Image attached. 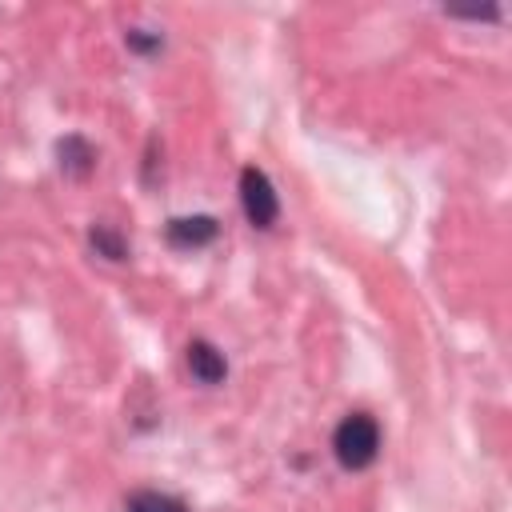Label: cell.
I'll return each mask as SVG.
<instances>
[{
    "label": "cell",
    "mask_w": 512,
    "mask_h": 512,
    "mask_svg": "<svg viewBox=\"0 0 512 512\" xmlns=\"http://www.w3.org/2000/svg\"><path fill=\"white\" fill-rule=\"evenodd\" d=\"M332 452H336L340 468H348V472L368 468L380 452V424L368 412H348L332 432Z\"/></svg>",
    "instance_id": "cell-1"
},
{
    "label": "cell",
    "mask_w": 512,
    "mask_h": 512,
    "mask_svg": "<svg viewBox=\"0 0 512 512\" xmlns=\"http://www.w3.org/2000/svg\"><path fill=\"white\" fill-rule=\"evenodd\" d=\"M240 204H244V216H248L252 228H272L276 216H280L276 188H272V180H268L256 164H248V168L240 172Z\"/></svg>",
    "instance_id": "cell-2"
},
{
    "label": "cell",
    "mask_w": 512,
    "mask_h": 512,
    "mask_svg": "<svg viewBox=\"0 0 512 512\" xmlns=\"http://www.w3.org/2000/svg\"><path fill=\"white\" fill-rule=\"evenodd\" d=\"M216 232H220V220L216 216H176L164 228L168 244H176V248H200V244L216 240Z\"/></svg>",
    "instance_id": "cell-3"
},
{
    "label": "cell",
    "mask_w": 512,
    "mask_h": 512,
    "mask_svg": "<svg viewBox=\"0 0 512 512\" xmlns=\"http://www.w3.org/2000/svg\"><path fill=\"white\" fill-rule=\"evenodd\" d=\"M184 360H188V372H192L200 384H220V380L228 376L224 352H220L216 344H208V340H192V344L184 348Z\"/></svg>",
    "instance_id": "cell-4"
},
{
    "label": "cell",
    "mask_w": 512,
    "mask_h": 512,
    "mask_svg": "<svg viewBox=\"0 0 512 512\" xmlns=\"http://www.w3.org/2000/svg\"><path fill=\"white\" fill-rule=\"evenodd\" d=\"M56 156H60V168H64L68 176H88L92 164H96V152H92V144H88L84 136H64V140L56 144Z\"/></svg>",
    "instance_id": "cell-5"
},
{
    "label": "cell",
    "mask_w": 512,
    "mask_h": 512,
    "mask_svg": "<svg viewBox=\"0 0 512 512\" xmlns=\"http://www.w3.org/2000/svg\"><path fill=\"white\" fill-rule=\"evenodd\" d=\"M124 508H128V512H188L184 500H176V496H168V492H152V488L132 492Z\"/></svg>",
    "instance_id": "cell-6"
},
{
    "label": "cell",
    "mask_w": 512,
    "mask_h": 512,
    "mask_svg": "<svg viewBox=\"0 0 512 512\" xmlns=\"http://www.w3.org/2000/svg\"><path fill=\"white\" fill-rule=\"evenodd\" d=\"M88 240H92V248H96L100 256H108V260H124V256H128V244H124L120 232H112L108 224H96V228L88 232Z\"/></svg>",
    "instance_id": "cell-7"
},
{
    "label": "cell",
    "mask_w": 512,
    "mask_h": 512,
    "mask_svg": "<svg viewBox=\"0 0 512 512\" xmlns=\"http://www.w3.org/2000/svg\"><path fill=\"white\" fill-rule=\"evenodd\" d=\"M128 48H132V52H156V48H160V32H152V36L128 32Z\"/></svg>",
    "instance_id": "cell-8"
}]
</instances>
